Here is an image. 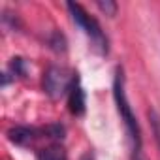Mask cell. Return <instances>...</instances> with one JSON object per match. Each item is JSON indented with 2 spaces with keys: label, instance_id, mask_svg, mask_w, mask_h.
Instances as JSON below:
<instances>
[{
  "label": "cell",
  "instance_id": "obj_1",
  "mask_svg": "<svg viewBox=\"0 0 160 160\" xmlns=\"http://www.w3.org/2000/svg\"><path fill=\"white\" fill-rule=\"evenodd\" d=\"M113 98H115V104H117V111L121 115V121L124 124V130H126V136H128V145H130V154L136 156V154H143L141 149V130H139V124H138V119L134 115V109L128 102V96H126V87H124V72L122 68H117L115 72V79H113Z\"/></svg>",
  "mask_w": 160,
  "mask_h": 160
},
{
  "label": "cell",
  "instance_id": "obj_2",
  "mask_svg": "<svg viewBox=\"0 0 160 160\" xmlns=\"http://www.w3.org/2000/svg\"><path fill=\"white\" fill-rule=\"evenodd\" d=\"M66 10L72 17V21L83 30V34L89 38L92 49L100 55H108L109 51V42H108V36L104 34L102 27L98 25V21L89 15V12L81 6V4H77V2H68L66 4Z\"/></svg>",
  "mask_w": 160,
  "mask_h": 160
},
{
  "label": "cell",
  "instance_id": "obj_3",
  "mask_svg": "<svg viewBox=\"0 0 160 160\" xmlns=\"http://www.w3.org/2000/svg\"><path fill=\"white\" fill-rule=\"evenodd\" d=\"M64 136V128L60 124H49L43 128L36 126H15L8 132V139L15 145L21 147H30L38 139H51V141H60Z\"/></svg>",
  "mask_w": 160,
  "mask_h": 160
},
{
  "label": "cell",
  "instance_id": "obj_4",
  "mask_svg": "<svg viewBox=\"0 0 160 160\" xmlns=\"http://www.w3.org/2000/svg\"><path fill=\"white\" fill-rule=\"evenodd\" d=\"M75 75L77 73H70L62 66H51L43 77V89L51 98H60L62 94H68L72 83L75 81Z\"/></svg>",
  "mask_w": 160,
  "mask_h": 160
},
{
  "label": "cell",
  "instance_id": "obj_5",
  "mask_svg": "<svg viewBox=\"0 0 160 160\" xmlns=\"http://www.w3.org/2000/svg\"><path fill=\"white\" fill-rule=\"evenodd\" d=\"M68 106H70V111L73 115H83L85 113V92H83V87H81L77 77H75V81L72 83V87L68 91Z\"/></svg>",
  "mask_w": 160,
  "mask_h": 160
},
{
  "label": "cell",
  "instance_id": "obj_6",
  "mask_svg": "<svg viewBox=\"0 0 160 160\" xmlns=\"http://www.w3.org/2000/svg\"><path fill=\"white\" fill-rule=\"evenodd\" d=\"M36 160H68L66 149L60 145V141H51L49 145L38 149Z\"/></svg>",
  "mask_w": 160,
  "mask_h": 160
},
{
  "label": "cell",
  "instance_id": "obj_7",
  "mask_svg": "<svg viewBox=\"0 0 160 160\" xmlns=\"http://www.w3.org/2000/svg\"><path fill=\"white\" fill-rule=\"evenodd\" d=\"M149 119H151V124H152V132H154L156 143H158V147H160V115H158L154 109H151V111H149Z\"/></svg>",
  "mask_w": 160,
  "mask_h": 160
},
{
  "label": "cell",
  "instance_id": "obj_8",
  "mask_svg": "<svg viewBox=\"0 0 160 160\" xmlns=\"http://www.w3.org/2000/svg\"><path fill=\"white\" fill-rule=\"evenodd\" d=\"M96 6H98L106 15H115V13H117V4H115V2H96Z\"/></svg>",
  "mask_w": 160,
  "mask_h": 160
},
{
  "label": "cell",
  "instance_id": "obj_9",
  "mask_svg": "<svg viewBox=\"0 0 160 160\" xmlns=\"http://www.w3.org/2000/svg\"><path fill=\"white\" fill-rule=\"evenodd\" d=\"M132 160H145V158H143V154H136V156H132Z\"/></svg>",
  "mask_w": 160,
  "mask_h": 160
}]
</instances>
